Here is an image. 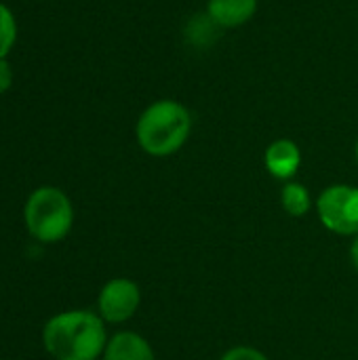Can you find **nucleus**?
Segmentation results:
<instances>
[{
  "mask_svg": "<svg viewBox=\"0 0 358 360\" xmlns=\"http://www.w3.org/2000/svg\"><path fill=\"white\" fill-rule=\"evenodd\" d=\"M190 112L171 99L152 103L137 120V141L150 156H171L190 137Z\"/></svg>",
  "mask_w": 358,
  "mask_h": 360,
  "instance_id": "nucleus-2",
  "label": "nucleus"
},
{
  "mask_svg": "<svg viewBox=\"0 0 358 360\" xmlns=\"http://www.w3.org/2000/svg\"><path fill=\"white\" fill-rule=\"evenodd\" d=\"M103 360H156L152 346L133 331L116 333L108 340L103 350Z\"/></svg>",
  "mask_w": 358,
  "mask_h": 360,
  "instance_id": "nucleus-7",
  "label": "nucleus"
},
{
  "mask_svg": "<svg viewBox=\"0 0 358 360\" xmlns=\"http://www.w3.org/2000/svg\"><path fill=\"white\" fill-rule=\"evenodd\" d=\"M357 158H358V141H357Z\"/></svg>",
  "mask_w": 358,
  "mask_h": 360,
  "instance_id": "nucleus-15",
  "label": "nucleus"
},
{
  "mask_svg": "<svg viewBox=\"0 0 358 360\" xmlns=\"http://www.w3.org/2000/svg\"><path fill=\"white\" fill-rule=\"evenodd\" d=\"M264 165L272 177L289 181L300 171L302 152L291 139H279L268 146V150L264 154Z\"/></svg>",
  "mask_w": 358,
  "mask_h": 360,
  "instance_id": "nucleus-6",
  "label": "nucleus"
},
{
  "mask_svg": "<svg viewBox=\"0 0 358 360\" xmlns=\"http://www.w3.org/2000/svg\"><path fill=\"white\" fill-rule=\"evenodd\" d=\"M350 257H352L354 268L358 270V236H354V243H352V247H350Z\"/></svg>",
  "mask_w": 358,
  "mask_h": 360,
  "instance_id": "nucleus-14",
  "label": "nucleus"
},
{
  "mask_svg": "<svg viewBox=\"0 0 358 360\" xmlns=\"http://www.w3.org/2000/svg\"><path fill=\"white\" fill-rule=\"evenodd\" d=\"M257 11V0H209L207 15L219 27H236L247 23Z\"/></svg>",
  "mask_w": 358,
  "mask_h": 360,
  "instance_id": "nucleus-8",
  "label": "nucleus"
},
{
  "mask_svg": "<svg viewBox=\"0 0 358 360\" xmlns=\"http://www.w3.org/2000/svg\"><path fill=\"white\" fill-rule=\"evenodd\" d=\"M42 342L55 360H97L108 346V335L99 314L70 310L46 323Z\"/></svg>",
  "mask_w": 358,
  "mask_h": 360,
  "instance_id": "nucleus-1",
  "label": "nucleus"
},
{
  "mask_svg": "<svg viewBox=\"0 0 358 360\" xmlns=\"http://www.w3.org/2000/svg\"><path fill=\"white\" fill-rule=\"evenodd\" d=\"M215 30H219V25L205 13H200L198 17H194L190 23H188V30H186V36H188V40L190 42H194V44H211V40L215 38Z\"/></svg>",
  "mask_w": 358,
  "mask_h": 360,
  "instance_id": "nucleus-10",
  "label": "nucleus"
},
{
  "mask_svg": "<svg viewBox=\"0 0 358 360\" xmlns=\"http://www.w3.org/2000/svg\"><path fill=\"white\" fill-rule=\"evenodd\" d=\"M15 34H17V25L13 15L4 4H0V59L11 51L15 42Z\"/></svg>",
  "mask_w": 358,
  "mask_h": 360,
  "instance_id": "nucleus-11",
  "label": "nucleus"
},
{
  "mask_svg": "<svg viewBox=\"0 0 358 360\" xmlns=\"http://www.w3.org/2000/svg\"><path fill=\"white\" fill-rule=\"evenodd\" d=\"M27 232L40 243H59L74 224L70 198L59 188H38L25 202L23 211Z\"/></svg>",
  "mask_w": 358,
  "mask_h": 360,
  "instance_id": "nucleus-3",
  "label": "nucleus"
},
{
  "mask_svg": "<svg viewBox=\"0 0 358 360\" xmlns=\"http://www.w3.org/2000/svg\"><path fill=\"white\" fill-rule=\"evenodd\" d=\"M11 80H13V72L8 68V63L4 59H0V93H4L11 86Z\"/></svg>",
  "mask_w": 358,
  "mask_h": 360,
  "instance_id": "nucleus-13",
  "label": "nucleus"
},
{
  "mask_svg": "<svg viewBox=\"0 0 358 360\" xmlns=\"http://www.w3.org/2000/svg\"><path fill=\"white\" fill-rule=\"evenodd\" d=\"M139 302H141V291L133 281L112 278L110 283L103 285L99 293L97 310L106 323H124L137 312Z\"/></svg>",
  "mask_w": 358,
  "mask_h": 360,
  "instance_id": "nucleus-5",
  "label": "nucleus"
},
{
  "mask_svg": "<svg viewBox=\"0 0 358 360\" xmlns=\"http://www.w3.org/2000/svg\"><path fill=\"white\" fill-rule=\"evenodd\" d=\"M281 205L291 217H304L312 207L308 188L298 181H287L281 192Z\"/></svg>",
  "mask_w": 358,
  "mask_h": 360,
  "instance_id": "nucleus-9",
  "label": "nucleus"
},
{
  "mask_svg": "<svg viewBox=\"0 0 358 360\" xmlns=\"http://www.w3.org/2000/svg\"><path fill=\"white\" fill-rule=\"evenodd\" d=\"M319 219L340 236H358V188L331 186L317 200Z\"/></svg>",
  "mask_w": 358,
  "mask_h": 360,
  "instance_id": "nucleus-4",
  "label": "nucleus"
},
{
  "mask_svg": "<svg viewBox=\"0 0 358 360\" xmlns=\"http://www.w3.org/2000/svg\"><path fill=\"white\" fill-rule=\"evenodd\" d=\"M222 360H268V356L255 348H249V346H236L232 350H228Z\"/></svg>",
  "mask_w": 358,
  "mask_h": 360,
  "instance_id": "nucleus-12",
  "label": "nucleus"
}]
</instances>
